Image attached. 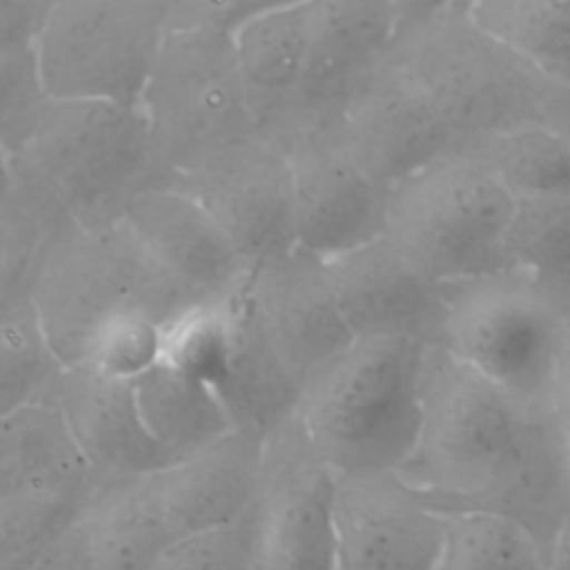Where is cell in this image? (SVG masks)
Returning <instances> with one entry per match:
<instances>
[{
    "label": "cell",
    "instance_id": "6da1fadb",
    "mask_svg": "<svg viewBox=\"0 0 570 570\" xmlns=\"http://www.w3.org/2000/svg\"><path fill=\"white\" fill-rule=\"evenodd\" d=\"M399 474L439 510L514 519L546 557L570 517V439L557 410H523L441 345L425 350L421 430Z\"/></svg>",
    "mask_w": 570,
    "mask_h": 570
},
{
    "label": "cell",
    "instance_id": "7a4b0ae2",
    "mask_svg": "<svg viewBox=\"0 0 570 570\" xmlns=\"http://www.w3.org/2000/svg\"><path fill=\"white\" fill-rule=\"evenodd\" d=\"M392 56L428 89L456 145L521 127L570 134V91L483 31L468 0H401Z\"/></svg>",
    "mask_w": 570,
    "mask_h": 570
},
{
    "label": "cell",
    "instance_id": "3957f363",
    "mask_svg": "<svg viewBox=\"0 0 570 570\" xmlns=\"http://www.w3.org/2000/svg\"><path fill=\"white\" fill-rule=\"evenodd\" d=\"M428 347L410 338H354L307 381L296 414L336 474L405 468L421 430Z\"/></svg>",
    "mask_w": 570,
    "mask_h": 570
},
{
    "label": "cell",
    "instance_id": "277c9868",
    "mask_svg": "<svg viewBox=\"0 0 570 570\" xmlns=\"http://www.w3.org/2000/svg\"><path fill=\"white\" fill-rule=\"evenodd\" d=\"M31 298L67 367H82L98 332L122 312L167 325L203 305L120 220L71 229L42 265Z\"/></svg>",
    "mask_w": 570,
    "mask_h": 570
},
{
    "label": "cell",
    "instance_id": "5b68a950",
    "mask_svg": "<svg viewBox=\"0 0 570 570\" xmlns=\"http://www.w3.org/2000/svg\"><path fill=\"white\" fill-rule=\"evenodd\" d=\"M443 350L523 410L554 407L570 356L566 303L514 269L443 285Z\"/></svg>",
    "mask_w": 570,
    "mask_h": 570
},
{
    "label": "cell",
    "instance_id": "8992f818",
    "mask_svg": "<svg viewBox=\"0 0 570 570\" xmlns=\"http://www.w3.org/2000/svg\"><path fill=\"white\" fill-rule=\"evenodd\" d=\"M514 209L483 165L452 151L392 187L383 238L436 285L474 281L508 272Z\"/></svg>",
    "mask_w": 570,
    "mask_h": 570
},
{
    "label": "cell",
    "instance_id": "52a82bcc",
    "mask_svg": "<svg viewBox=\"0 0 570 570\" xmlns=\"http://www.w3.org/2000/svg\"><path fill=\"white\" fill-rule=\"evenodd\" d=\"M11 154L45 180L80 227L118 223L138 191L158 187L140 107L49 98Z\"/></svg>",
    "mask_w": 570,
    "mask_h": 570
},
{
    "label": "cell",
    "instance_id": "ba28073f",
    "mask_svg": "<svg viewBox=\"0 0 570 570\" xmlns=\"http://www.w3.org/2000/svg\"><path fill=\"white\" fill-rule=\"evenodd\" d=\"M140 109L149 125L158 187L258 136L234 36L223 31L169 29Z\"/></svg>",
    "mask_w": 570,
    "mask_h": 570
},
{
    "label": "cell",
    "instance_id": "9c48e42d",
    "mask_svg": "<svg viewBox=\"0 0 570 570\" xmlns=\"http://www.w3.org/2000/svg\"><path fill=\"white\" fill-rule=\"evenodd\" d=\"M169 31V0H53L38 38L53 100L140 107Z\"/></svg>",
    "mask_w": 570,
    "mask_h": 570
},
{
    "label": "cell",
    "instance_id": "30bf717a",
    "mask_svg": "<svg viewBox=\"0 0 570 570\" xmlns=\"http://www.w3.org/2000/svg\"><path fill=\"white\" fill-rule=\"evenodd\" d=\"M336 479L298 414L265 439L261 570H336Z\"/></svg>",
    "mask_w": 570,
    "mask_h": 570
},
{
    "label": "cell",
    "instance_id": "8fae6325",
    "mask_svg": "<svg viewBox=\"0 0 570 570\" xmlns=\"http://www.w3.org/2000/svg\"><path fill=\"white\" fill-rule=\"evenodd\" d=\"M401 0H314L312 36L296 96L274 145L332 127L363 82L390 58Z\"/></svg>",
    "mask_w": 570,
    "mask_h": 570
},
{
    "label": "cell",
    "instance_id": "7c38bea8",
    "mask_svg": "<svg viewBox=\"0 0 570 570\" xmlns=\"http://www.w3.org/2000/svg\"><path fill=\"white\" fill-rule=\"evenodd\" d=\"M283 151L294 176L296 249L327 261L383 238L392 187L356 160L338 125L303 134Z\"/></svg>",
    "mask_w": 570,
    "mask_h": 570
},
{
    "label": "cell",
    "instance_id": "4fadbf2b",
    "mask_svg": "<svg viewBox=\"0 0 570 570\" xmlns=\"http://www.w3.org/2000/svg\"><path fill=\"white\" fill-rule=\"evenodd\" d=\"M163 187L196 198L254 269L296 249L292 165L287 154L263 136Z\"/></svg>",
    "mask_w": 570,
    "mask_h": 570
},
{
    "label": "cell",
    "instance_id": "5bb4252c",
    "mask_svg": "<svg viewBox=\"0 0 570 570\" xmlns=\"http://www.w3.org/2000/svg\"><path fill=\"white\" fill-rule=\"evenodd\" d=\"M336 570H434L445 514L403 474H338Z\"/></svg>",
    "mask_w": 570,
    "mask_h": 570
},
{
    "label": "cell",
    "instance_id": "9a60e30c",
    "mask_svg": "<svg viewBox=\"0 0 570 570\" xmlns=\"http://www.w3.org/2000/svg\"><path fill=\"white\" fill-rule=\"evenodd\" d=\"M336 125L356 160L387 187L456 147V134L428 89L392 53L363 82Z\"/></svg>",
    "mask_w": 570,
    "mask_h": 570
},
{
    "label": "cell",
    "instance_id": "2e32d148",
    "mask_svg": "<svg viewBox=\"0 0 570 570\" xmlns=\"http://www.w3.org/2000/svg\"><path fill=\"white\" fill-rule=\"evenodd\" d=\"M118 220L198 303L227 301L252 278V263L225 229L176 187L138 191Z\"/></svg>",
    "mask_w": 570,
    "mask_h": 570
},
{
    "label": "cell",
    "instance_id": "e0dca14e",
    "mask_svg": "<svg viewBox=\"0 0 570 570\" xmlns=\"http://www.w3.org/2000/svg\"><path fill=\"white\" fill-rule=\"evenodd\" d=\"M323 263L354 338L439 345L445 318L443 285L414 269L385 238Z\"/></svg>",
    "mask_w": 570,
    "mask_h": 570
},
{
    "label": "cell",
    "instance_id": "ac0fdd59",
    "mask_svg": "<svg viewBox=\"0 0 570 570\" xmlns=\"http://www.w3.org/2000/svg\"><path fill=\"white\" fill-rule=\"evenodd\" d=\"M249 292L261 323L301 387L354 343L325 263L294 249L256 267Z\"/></svg>",
    "mask_w": 570,
    "mask_h": 570
},
{
    "label": "cell",
    "instance_id": "d6986e66",
    "mask_svg": "<svg viewBox=\"0 0 570 570\" xmlns=\"http://www.w3.org/2000/svg\"><path fill=\"white\" fill-rule=\"evenodd\" d=\"M53 405L65 414L100 488L145 479L176 463L147 430L129 381L69 367Z\"/></svg>",
    "mask_w": 570,
    "mask_h": 570
},
{
    "label": "cell",
    "instance_id": "ffe728a7",
    "mask_svg": "<svg viewBox=\"0 0 570 570\" xmlns=\"http://www.w3.org/2000/svg\"><path fill=\"white\" fill-rule=\"evenodd\" d=\"M265 439L234 430L220 441L149 476L176 539L227 525L247 514L263 485Z\"/></svg>",
    "mask_w": 570,
    "mask_h": 570
},
{
    "label": "cell",
    "instance_id": "44dd1931",
    "mask_svg": "<svg viewBox=\"0 0 570 570\" xmlns=\"http://www.w3.org/2000/svg\"><path fill=\"white\" fill-rule=\"evenodd\" d=\"M314 0H274L234 33L243 89L258 129L276 142L289 116L312 36Z\"/></svg>",
    "mask_w": 570,
    "mask_h": 570
},
{
    "label": "cell",
    "instance_id": "7402d4cb",
    "mask_svg": "<svg viewBox=\"0 0 570 570\" xmlns=\"http://www.w3.org/2000/svg\"><path fill=\"white\" fill-rule=\"evenodd\" d=\"M100 490L65 414L33 403L0 414V497L71 494L94 499Z\"/></svg>",
    "mask_w": 570,
    "mask_h": 570
},
{
    "label": "cell",
    "instance_id": "603a6c76",
    "mask_svg": "<svg viewBox=\"0 0 570 570\" xmlns=\"http://www.w3.org/2000/svg\"><path fill=\"white\" fill-rule=\"evenodd\" d=\"M234 352L218 394L234 430L267 439L296 414L303 387L274 350L256 312L249 281L232 296Z\"/></svg>",
    "mask_w": 570,
    "mask_h": 570
},
{
    "label": "cell",
    "instance_id": "cb8c5ba5",
    "mask_svg": "<svg viewBox=\"0 0 570 570\" xmlns=\"http://www.w3.org/2000/svg\"><path fill=\"white\" fill-rule=\"evenodd\" d=\"M78 223L45 180L18 156L2 154L0 301L31 296L60 240Z\"/></svg>",
    "mask_w": 570,
    "mask_h": 570
},
{
    "label": "cell",
    "instance_id": "d4e9b609",
    "mask_svg": "<svg viewBox=\"0 0 570 570\" xmlns=\"http://www.w3.org/2000/svg\"><path fill=\"white\" fill-rule=\"evenodd\" d=\"M80 519L98 570H154L176 541L149 476L100 488Z\"/></svg>",
    "mask_w": 570,
    "mask_h": 570
},
{
    "label": "cell",
    "instance_id": "484cf974",
    "mask_svg": "<svg viewBox=\"0 0 570 570\" xmlns=\"http://www.w3.org/2000/svg\"><path fill=\"white\" fill-rule=\"evenodd\" d=\"M134 385L147 430L174 461L196 454L234 432L214 387L165 363Z\"/></svg>",
    "mask_w": 570,
    "mask_h": 570
},
{
    "label": "cell",
    "instance_id": "4316f807",
    "mask_svg": "<svg viewBox=\"0 0 570 570\" xmlns=\"http://www.w3.org/2000/svg\"><path fill=\"white\" fill-rule=\"evenodd\" d=\"M454 151L483 165L514 200L570 191V134L521 127L459 142Z\"/></svg>",
    "mask_w": 570,
    "mask_h": 570
},
{
    "label": "cell",
    "instance_id": "83f0119b",
    "mask_svg": "<svg viewBox=\"0 0 570 570\" xmlns=\"http://www.w3.org/2000/svg\"><path fill=\"white\" fill-rule=\"evenodd\" d=\"M468 9L483 31L570 91V0H468Z\"/></svg>",
    "mask_w": 570,
    "mask_h": 570
},
{
    "label": "cell",
    "instance_id": "f1b7e54d",
    "mask_svg": "<svg viewBox=\"0 0 570 570\" xmlns=\"http://www.w3.org/2000/svg\"><path fill=\"white\" fill-rule=\"evenodd\" d=\"M67 365L56 354L31 296L0 301V414L53 403Z\"/></svg>",
    "mask_w": 570,
    "mask_h": 570
},
{
    "label": "cell",
    "instance_id": "f546056e",
    "mask_svg": "<svg viewBox=\"0 0 570 570\" xmlns=\"http://www.w3.org/2000/svg\"><path fill=\"white\" fill-rule=\"evenodd\" d=\"M505 254L508 269L570 307V191L517 200Z\"/></svg>",
    "mask_w": 570,
    "mask_h": 570
},
{
    "label": "cell",
    "instance_id": "4dcf8cb0",
    "mask_svg": "<svg viewBox=\"0 0 570 570\" xmlns=\"http://www.w3.org/2000/svg\"><path fill=\"white\" fill-rule=\"evenodd\" d=\"M445 541L434 570H550L537 539L514 519L485 510H441Z\"/></svg>",
    "mask_w": 570,
    "mask_h": 570
},
{
    "label": "cell",
    "instance_id": "1f68e13d",
    "mask_svg": "<svg viewBox=\"0 0 570 570\" xmlns=\"http://www.w3.org/2000/svg\"><path fill=\"white\" fill-rule=\"evenodd\" d=\"M234 352L232 298L196 305L163 327V361L171 370L218 387Z\"/></svg>",
    "mask_w": 570,
    "mask_h": 570
},
{
    "label": "cell",
    "instance_id": "d6a6232c",
    "mask_svg": "<svg viewBox=\"0 0 570 570\" xmlns=\"http://www.w3.org/2000/svg\"><path fill=\"white\" fill-rule=\"evenodd\" d=\"M154 570H261V512L176 539Z\"/></svg>",
    "mask_w": 570,
    "mask_h": 570
},
{
    "label": "cell",
    "instance_id": "836d02e7",
    "mask_svg": "<svg viewBox=\"0 0 570 570\" xmlns=\"http://www.w3.org/2000/svg\"><path fill=\"white\" fill-rule=\"evenodd\" d=\"M163 327L145 312H122L98 332L82 367L136 383L163 361Z\"/></svg>",
    "mask_w": 570,
    "mask_h": 570
},
{
    "label": "cell",
    "instance_id": "e575fe53",
    "mask_svg": "<svg viewBox=\"0 0 570 570\" xmlns=\"http://www.w3.org/2000/svg\"><path fill=\"white\" fill-rule=\"evenodd\" d=\"M49 100L36 40L0 42V147L2 154L16 151L36 114Z\"/></svg>",
    "mask_w": 570,
    "mask_h": 570
},
{
    "label": "cell",
    "instance_id": "d590c367",
    "mask_svg": "<svg viewBox=\"0 0 570 570\" xmlns=\"http://www.w3.org/2000/svg\"><path fill=\"white\" fill-rule=\"evenodd\" d=\"M274 0H169V29H209L234 36Z\"/></svg>",
    "mask_w": 570,
    "mask_h": 570
},
{
    "label": "cell",
    "instance_id": "8d00e7d4",
    "mask_svg": "<svg viewBox=\"0 0 570 570\" xmlns=\"http://www.w3.org/2000/svg\"><path fill=\"white\" fill-rule=\"evenodd\" d=\"M82 517V514H80ZM60 532L27 570H98L82 519Z\"/></svg>",
    "mask_w": 570,
    "mask_h": 570
},
{
    "label": "cell",
    "instance_id": "74e56055",
    "mask_svg": "<svg viewBox=\"0 0 570 570\" xmlns=\"http://www.w3.org/2000/svg\"><path fill=\"white\" fill-rule=\"evenodd\" d=\"M550 570H570V517L559 530L552 552H550Z\"/></svg>",
    "mask_w": 570,
    "mask_h": 570
},
{
    "label": "cell",
    "instance_id": "f35d334b",
    "mask_svg": "<svg viewBox=\"0 0 570 570\" xmlns=\"http://www.w3.org/2000/svg\"><path fill=\"white\" fill-rule=\"evenodd\" d=\"M554 410H557V414H559V419H561V423H563V428L568 432V439H570V356H568L561 383H559Z\"/></svg>",
    "mask_w": 570,
    "mask_h": 570
}]
</instances>
